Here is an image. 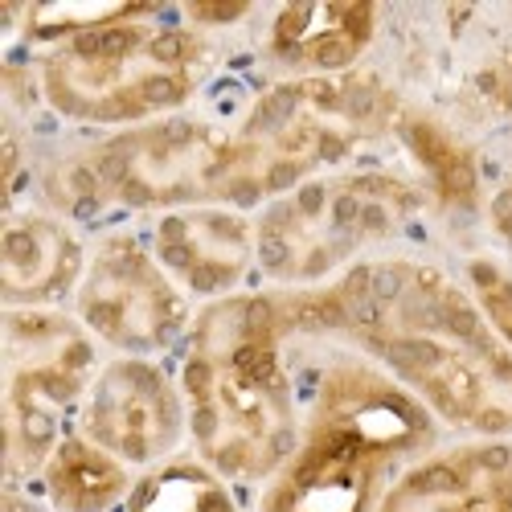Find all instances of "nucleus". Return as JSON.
<instances>
[{"mask_svg":"<svg viewBox=\"0 0 512 512\" xmlns=\"http://www.w3.org/2000/svg\"><path fill=\"white\" fill-rule=\"evenodd\" d=\"M279 295L291 332L349 340L443 426L512 439V349L443 267L394 254L365 259L324 287Z\"/></svg>","mask_w":512,"mask_h":512,"instance_id":"1","label":"nucleus"},{"mask_svg":"<svg viewBox=\"0 0 512 512\" xmlns=\"http://www.w3.org/2000/svg\"><path fill=\"white\" fill-rule=\"evenodd\" d=\"M287 336L295 332L279 291H238L201 304L181 345L189 443L230 484H267L300 443Z\"/></svg>","mask_w":512,"mask_h":512,"instance_id":"2","label":"nucleus"},{"mask_svg":"<svg viewBox=\"0 0 512 512\" xmlns=\"http://www.w3.org/2000/svg\"><path fill=\"white\" fill-rule=\"evenodd\" d=\"M439 418L361 353H340L304 406L300 443L263 484L259 512H377L386 488L435 451Z\"/></svg>","mask_w":512,"mask_h":512,"instance_id":"3","label":"nucleus"},{"mask_svg":"<svg viewBox=\"0 0 512 512\" xmlns=\"http://www.w3.org/2000/svg\"><path fill=\"white\" fill-rule=\"evenodd\" d=\"M37 99L78 127L127 132L189 111L213 74L209 33L181 21L173 5H148L37 54Z\"/></svg>","mask_w":512,"mask_h":512,"instance_id":"4","label":"nucleus"},{"mask_svg":"<svg viewBox=\"0 0 512 512\" xmlns=\"http://www.w3.org/2000/svg\"><path fill=\"white\" fill-rule=\"evenodd\" d=\"M54 193L58 209L74 218H99V213L160 218L189 205H234L254 213L234 127L189 111L111 132L82 148L66 160Z\"/></svg>","mask_w":512,"mask_h":512,"instance_id":"5","label":"nucleus"},{"mask_svg":"<svg viewBox=\"0 0 512 512\" xmlns=\"http://www.w3.org/2000/svg\"><path fill=\"white\" fill-rule=\"evenodd\" d=\"M402 111L398 91L373 70L263 87L234 123L254 209L320 173L349 168L357 152L394 136Z\"/></svg>","mask_w":512,"mask_h":512,"instance_id":"6","label":"nucleus"},{"mask_svg":"<svg viewBox=\"0 0 512 512\" xmlns=\"http://www.w3.org/2000/svg\"><path fill=\"white\" fill-rule=\"evenodd\" d=\"M422 205L426 189L394 168H332L254 213L259 271L279 291L324 287L365 263L373 246L398 238Z\"/></svg>","mask_w":512,"mask_h":512,"instance_id":"7","label":"nucleus"},{"mask_svg":"<svg viewBox=\"0 0 512 512\" xmlns=\"http://www.w3.org/2000/svg\"><path fill=\"white\" fill-rule=\"evenodd\" d=\"M99 340L62 308H5V467L9 484L37 480L78 426L99 373Z\"/></svg>","mask_w":512,"mask_h":512,"instance_id":"8","label":"nucleus"},{"mask_svg":"<svg viewBox=\"0 0 512 512\" xmlns=\"http://www.w3.org/2000/svg\"><path fill=\"white\" fill-rule=\"evenodd\" d=\"M74 316L115 357H164L185 345L193 328V300L160 267L148 238L107 230L87 254L74 291Z\"/></svg>","mask_w":512,"mask_h":512,"instance_id":"9","label":"nucleus"},{"mask_svg":"<svg viewBox=\"0 0 512 512\" xmlns=\"http://www.w3.org/2000/svg\"><path fill=\"white\" fill-rule=\"evenodd\" d=\"M78 431L111 451L132 472L181 455L189 439V406L181 377L156 357H111L99 365L78 410Z\"/></svg>","mask_w":512,"mask_h":512,"instance_id":"10","label":"nucleus"},{"mask_svg":"<svg viewBox=\"0 0 512 512\" xmlns=\"http://www.w3.org/2000/svg\"><path fill=\"white\" fill-rule=\"evenodd\" d=\"M148 246L160 267L197 304H218L238 295L259 267L254 213L234 205H189L152 218Z\"/></svg>","mask_w":512,"mask_h":512,"instance_id":"11","label":"nucleus"},{"mask_svg":"<svg viewBox=\"0 0 512 512\" xmlns=\"http://www.w3.org/2000/svg\"><path fill=\"white\" fill-rule=\"evenodd\" d=\"M377 512H512V439H467L414 459Z\"/></svg>","mask_w":512,"mask_h":512,"instance_id":"12","label":"nucleus"},{"mask_svg":"<svg viewBox=\"0 0 512 512\" xmlns=\"http://www.w3.org/2000/svg\"><path fill=\"white\" fill-rule=\"evenodd\" d=\"M91 246L50 209H9L0 230V295L5 308H58L74 300Z\"/></svg>","mask_w":512,"mask_h":512,"instance_id":"13","label":"nucleus"},{"mask_svg":"<svg viewBox=\"0 0 512 512\" xmlns=\"http://www.w3.org/2000/svg\"><path fill=\"white\" fill-rule=\"evenodd\" d=\"M381 9L369 0H312L283 5L267 21L263 50L283 78H332L361 70L357 62L377 37Z\"/></svg>","mask_w":512,"mask_h":512,"instance_id":"14","label":"nucleus"},{"mask_svg":"<svg viewBox=\"0 0 512 512\" xmlns=\"http://www.w3.org/2000/svg\"><path fill=\"white\" fill-rule=\"evenodd\" d=\"M37 488L54 512H115L132 496L136 476L74 426L37 472Z\"/></svg>","mask_w":512,"mask_h":512,"instance_id":"15","label":"nucleus"},{"mask_svg":"<svg viewBox=\"0 0 512 512\" xmlns=\"http://www.w3.org/2000/svg\"><path fill=\"white\" fill-rule=\"evenodd\" d=\"M394 136L422 173L426 197H435L451 213H472L480 205V160L472 144L455 136L443 119L406 107L398 115Z\"/></svg>","mask_w":512,"mask_h":512,"instance_id":"16","label":"nucleus"},{"mask_svg":"<svg viewBox=\"0 0 512 512\" xmlns=\"http://www.w3.org/2000/svg\"><path fill=\"white\" fill-rule=\"evenodd\" d=\"M127 512H238L234 484L197 451L173 455L136 476Z\"/></svg>","mask_w":512,"mask_h":512,"instance_id":"17","label":"nucleus"},{"mask_svg":"<svg viewBox=\"0 0 512 512\" xmlns=\"http://www.w3.org/2000/svg\"><path fill=\"white\" fill-rule=\"evenodd\" d=\"M463 287L480 308L484 324L512 349V267H504L492 254H472L463 263Z\"/></svg>","mask_w":512,"mask_h":512,"instance_id":"18","label":"nucleus"},{"mask_svg":"<svg viewBox=\"0 0 512 512\" xmlns=\"http://www.w3.org/2000/svg\"><path fill=\"white\" fill-rule=\"evenodd\" d=\"M472 91L480 95V103H488L500 115H512V46L496 50L484 66H476L472 74Z\"/></svg>","mask_w":512,"mask_h":512,"instance_id":"19","label":"nucleus"},{"mask_svg":"<svg viewBox=\"0 0 512 512\" xmlns=\"http://www.w3.org/2000/svg\"><path fill=\"white\" fill-rule=\"evenodd\" d=\"M177 13H181V21L185 25H193V29H201V33H218V29H230V25H242L254 9L250 5H238V0H230V5H177Z\"/></svg>","mask_w":512,"mask_h":512,"instance_id":"20","label":"nucleus"},{"mask_svg":"<svg viewBox=\"0 0 512 512\" xmlns=\"http://www.w3.org/2000/svg\"><path fill=\"white\" fill-rule=\"evenodd\" d=\"M488 222H492V234L504 242V250L512 254V177L492 193L488 201Z\"/></svg>","mask_w":512,"mask_h":512,"instance_id":"21","label":"nucleus"},{"mask_svg":"<svg viewBox=\"0 0 512 512\" xmlns=\"http://www.w3.org/2000/svg\"><path fill=\"white\" fill-rule=\"evenodd\" d=\"M0 512H54V508H50L46 496H33L21 484H9L5 488V500H0Z\"/></svg>","mask_w":512,"mask_h":512,"instance_id":"22","label":"nucleus"}]
</instances>
